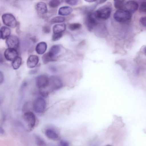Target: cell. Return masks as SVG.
<instances>
[{
    "instance_id": "74e56055",
    "label": "cell",
    "mask_w": 146,
    "mask_h": 146,
    "mask_svg": "<svg viewBox=\"0 0 146 146\" xmlns=\"http://www.w3.org/2000/svg\"><path fill=\"white\" fill-rule=\"evenodd\" d=\"M86 1L89 2H94L96 1L95 0H86Z\"/></svg>"
},
{
    "instance_id": "4dcf8cb0",
    "label": "cell",
    "mask_w": 146,
    "mask_h": 146,
    "mask_svg": "<svg viewBox=\"0 0 146 146\" xmlns=\"http://www.w3.org/2000/svg\"><path fill=\"white\" fill-rule=\"evenodd\" d=\"M60 146H69V142L66 140H61L60 141Z\"/></svg>"
},
{
    "instance_id": "ac0fdd59",
    "label": "cell",
    "mask_w": 146,
    "mask_h": 146,
    "mask_svg": "<svg viewBox=\"0 0 146 146\" xmlns=\"http://www.w3.org/2000/svg\"><path fill=\"white\" fill-rule=\"evenodd\" d=\"M66 25L65 24H58L54 25L52 28L54 34L62 33L66 29Z\"/></svg>"
},
{
    "instance_id": "5b68a950",
    "label": "cell",
    "mask_w": 146,
    "mask_h": 146,
    "mask_svg": "<svg viewBox=\"0 0 146 146\" xmlns=\"http://www.w3.org/2000/svg\"><path fill=\"white\" fill-rule=\"evenodd\" d=\"M23 118L30 129L31 130L34 128L35 125L36 118L33 112L30 111L25 112L23 115Z\"/></svg>"
},
{
    "instance_id": "7402d4cb",
    "label": "cell",
    "mask_w": 146,
    "mask_h": 146,
    "mask_svg": "<svg viewBox=\"0 0 146 146\" xmlns=\"http://www.w3.org/2000/svg\"><path fill=\"white\" fill-rule=\"evenodd\" d=\"M125 1L116 0L114 1L115 7L118 10H124Z\"/></svg>"
},
{
    "instance_id": "4316f807",
    "label": "cell",
    "mask_w": 146,
    "mask_h": 146,
    "mask_svg": "<svg viewBox=\"0 0 146 146\" xmlns=\"http://www.w3.org/2000/svg\"><path fill=\"white\" fill-rule=\"evenodd\" d=\"M62 33L57 34H54L52 36V40L53 41H57L60 39L62 36Z\"/></svg>"
},
{
    "instance_id": "4fadbf2b",
    "label": "cell",
    "mask_w": 146,
    "mask_h": 146,
    "mask_svg": "<svg viewBox=\"0 0 146 146\" xmlns=\"http://www.w3.org/2000/svg\"><path fill=\"white\" fill-rule=\"evenodd\" d=\"M45 134L48 138L53 140H57L59 138V136L56 132L51 129L46 130Z\"/></svg>"
},
{
    "instance_id": "277c9868",
    "label": "cell",
    "mask_w": 146,
    "mask_h": 146,
    "mask_svg": "<svg viewBox=\"0 0 146 146\" xmlns=\"http://www.w3.org/2000/svg\"><path fill=\"white\" fill-rule=\"evenodd\" d=\"M63 85L62 80L60 77L54 75L49 78L48 86L52 90H59L63 87Z\"/></svg>"
},
{
    "instance_id": "d6a6232c",
    "label": "cell",
    "mask_w": 146,
    "mask_h": 146,
    "mask_svg": "<svg viewBox=\"0 0 146 146\" xmlns=\"http://www.w3.org/2000/svg\"><path fill=\"white\" fill-rule=\"evenodd\" d=\"M4 77L2 72L0 71V84L3 83L4 81Z\"/></svg>"
},
{
    "instance_id": "f546056e",
    "label": "cell",
    "mask_w": 146,
    "mask_h": 146,
    "mask_svg": "<svg viewBox=\"0 0 146 146\" xmlns=\"http://www.w3.org/2000/svg\"><path fill=\"white\" fill-rule=\"evenodd\" d=\"M42 31L45 33H49L50 31V27L48 25H45L43 27Z\"/></svg>"
},
{
    "instance_id": "ba28073f",
    "label": "cell",
    "mask_w": 146,
    "mask_h": 146,
    "mask_svg": "<svg viewBox=\"0 0 146 146\" xmlns=\"http://www.w3.org/2000/svg\"><path fill=\"white\" fill-rule=\"evenodd\" d=\"M97 19L93 13H89L87 14L86 19V23L88 29L91 31L98 24Z\"/></svg>"
},
{
    "instance_id": "f35d334b",
    "label": "cell",
    "mask_w": 146,
    "mask_h": 146,
    "mask_svg": "<svg viewBox=\"0 0 146 146\" xmlns=\"http://www.w3.org/2000/svg\"><path fill=\"white\" fill-rule=\"evenodd\" d=\"M1 37V31H0V38Z\"/></svg>"
},
{
    "instance_id": "2e32d148",
    "label": "cell",
    "mask_w": 146,
    "mask_h": 146,
    "mask_svg": "<svg viewBox=\"0 0 146 146\" xmlns=\"http://www.w3.org/2000/svg\"><path fill=\"white\" fill-rule=\"evenodd\" d=\"M72 11V9L70 7L63 6L59 9L58 14L61 16H67L70 14Z\"/></svg>"
},
{
    "instance_id": "8fae6325",
    "label": "cell",
    "mask_w": 146,
    "mask_h": 146,
    "mask_svg": "<svg viewBox=\"0 0 146 146\" xmlns=\"http://www.w3.org/2000/svg\"><path fill=\"white\" fill-rule=\"evenodd\" d=\"M139 5L138 3L134 1H125L124 10L131 13L135 11L138 9Z\"/></svg>"
},
{
    "instance_id": "6da1fadb",
    "label": "cell",
    "mask_w": 146,
    "mask_h": 146,
    "mask_svg": "<svg viewBox=\"0 0 146 146\" xmlns=\"http://www.w3.org/2000/svg\"><path fill=\"white\" fill-rule=\"evenodd\" d=\"M131 13L128 11L123 9L117 10L113 14V18L117 22L124 23L130 20Z\"/></svg>"
},
{
    "instance_id": "5bb4252c",
    "label": "cell",
    "mask_w": 146,
    "mask_h": 146,
    "mask_svg": "<svg viewBox=\"0 0 146 146\" xmlns=\"http://www.w3.org/2000/svg\"><path fill=\"white\" fill-rule=\"evenodd\" d=\"M47 48V44L44 42L38 43L36 46L35 50L36 53L39 54H42L44 53Z\"/></svg>"
},
{
    "instance_id": "8992f818",
    "label": "cell",
    "mask_w": 146,
    "mask_h": 146,
    "mask_svg": "<svg viewBox=\"0 0 146 146\" xmlns=\"http://www.w3.org/2000/svg\"><path fill=\"white\" fill-rule=\"evenodd\" d=\"M2 17L3 22L5 25L13 28L16 27L17 24L16 20L13 15L9 13L4 14Z\"/></svg>"
},
{
    "instance_id": "d590c367",
    "label": "cell",
    "mask_w": 146,
    "mask_h": 146,
    "mask_svg": "<svg viewBox=\"0 0 146 146\" xmlns=\"http://www.w3.org/2000/svg\"><path fill=\"white\" fill-rule=\"evenodd\" d=\"M4 61L3 58L1 53L0 52V64L2 63Z\"/></svg>"
},
{
    "instance_id": "f1b7e54d",
    "label": "cell",
    "mask_w": 146,
    "mask_h": 146,
    "mask_svg": "<svg viewBox=\"0 0 146 146\" xmlns=\"http://www.w3.org/2000/svg\"><path fill=\"white\" fill-rule=\"evenodd\" d=\"M78 1L77 0H66L65 2L68 4L71 5H75L77 4Z\"/></svg>"
},
{
    "instance_id": "8d00e7d4",
    "label": "cell",
    "mask_w": 146,
    "mask_h": 146,
    "mask_svg": "<svg viewBox=\"0 0 146 146\" xmlns=\"http://www.w3.org/2000/svg\"><path fill=\"white\" fill-rule=\"evenodd\" d=\"M5 133L4 129L1 126H0V134H3Z\"/></svg>"
},
{
    "instance_id": "836d02e7",
    "label": "cell",
    "mask_w": 146,
    "mask_h": 146,
    "mask_svg": "<svg viewBox=\"0 0 146 146\" xmlns=\"http://www.w3.org/2000/svg\"><path fill=\"white\" fill-rule=\"evenodd\" d=\"M49 69L53 73L56 72L57 71L56 68L54 66H50L49 67Z\"/></svg>"
},
{
    "instance_id": "7a4b0ae2",
    "label": "cell",
    "mask_w": 146,
    "mask_h": 146,
    "mask_svg": "<svg viewBox=\"0 0 146 146\" xmlns=\"http://www.w3.org/2000/svg\"><path fill=\"white\" fill-rule=\"evenodd\" d=\"M111 13V9L108 6H105L101 7L96 11L93 15L97 20L108 19L110 17Z\"/></svg>"
},
{
    "instance_id": "30bf717a",
    "label": "cell",
    "mask_w": 146,
    "mask_h": 146,
    "mask_svg": "<svg viewBox=\"0 0 146 146\" xmlns=\"http://www.w3.org/2000/svg\"><path fill=\"white\" fill-rule=\"evenodd\" d=\"M18 53L15 49L9 48L5 51L4 55L8 60L13 61L18 57Z\"/></svg>"
},
{
    "instance_id": "cb8c5ba5",
    "label": "cell",
    "mask_w": 146,
    "mask_h": 146,
    "mask_svg": "<svg viewBox=\"0 0 146 146\" xmlns=\"http://www.w3.org/2000/svg\"><path fill=\"white\" fill-rule=\"evenodd\" d=\"M82 25L79 23H74L69 24L68 28L71 31H74L80 29Z\"/></svg>"
},
{
    "instance_id": "1f68e13d",
    "label": "cell",
    "mask_w": 146,
    "mask_h": 146,
    "mask_svg": "<svg viewBox=\"0 0 146 146\" xmlns=\"http://www.w3.org/2000/svg\"><path fill=\"white\" fill-rule=\"evenodd\" d=\"M140 21L143 27H146V17L145 16L141 17L140 19Z\"/></svg>"
},
{
    "instance_id": "52a82bcc",
    "label": "cell",
    "mask_w": 146,
    "mask_h": 146,
    "mask_svg": "<svg viewBox=\"0 0 146 146\" xmlns=\"http://www.w3.org/2000/svg\"><path fill=\"white\" fill-rule=\"evenodd\" d=\"M49 78L46 75L41 74L38 76L36 78V84L38 88L43 89L48 86Z\"/></svg>"
},
{
    "instance_id": "484cf974",
    "label": "cell",
    "mask_w": 146,
    "mask_h": 146,
    "mask_svg": "<svg viewBox=\"0 0 146 146\" xmlns=\"http://www.w3.org/2000/svg\"><path fill=\"white\" fill-rule=\"evenodd\" d=\"M61 3L60 1L56 0H51L49 2V6L52 8L57 7Z\"/></svg>"
},
{
    "instance_id": "e575fe53",
    "label": "cell",
    "mask_w": 146,
    "mask_h": 146,
    "mask_svg": "<svg viewBox=\"0 0 146 146\" xmlns=\"http://www.w3.org/2000/svg\"><path fill=\"white\" fill-rule=\"evenodd\" d=\"M40 93L42 96L43 97H46L48 95V92L46 91H40Z\"/></svg>"
},
{
    "instance_id": "e0dca14e",
    "label": "cell",
    "mask_w": 146,
    "mask_h": 146,
    "mask_svg": "<svg viewBox=\"0 0 146 146\" xmlns=\"http://www.w3.org/2000/svg\"><path fill=\"white\" fill-rule=\"evenodd\" d=\"M56 56L52 55L48 52L45 53L42 56V61L45 64L50 62L56 61Z\"/></svg>"
},
{
    "instance_id": "603a6c76",
    "label": "cell",
    "mask_w": 146,
    "mask_h": 146,
    "mask_svg": "<svg viewBox=\"0 0 146 146\" xmlns=\"http://www.w3.org/2000/svg\"><path fill=\"white\" fill-rule=\"evenodd\" d=\"M35 139L36 144L38 146H45L46 143L45 141L39 136L35 135Z\"/></svg>"
},
{
    "instance_id": "83f0119b",
    "label": "cell",
    "mask_w": 146,
    "mask_h": 146,
    "mask_svg": "<svg viewBox=\"0 0 146 146\" xmlns=\"http://www.w3.org/2000/svg\"><path fill=\"white\" fill-rule=\"evenodd\" d=\"M146 3L145 1L142 2L140 4L139 10L142 12L145 13L146 11Z\"/></svg>"
},
{
    "instance_id": "7c38bea8",
    "label": "cell",
    "mask_w": 146,
    "mask_h": 146,
    "mask_svg": "<svg viewBox=\"0 0 146 146\" xmlns=\"http://www.w3.org/2000/svg\"><path fill=\"white\" fill-rule=\"evenodd\" d=\"M39 61L38 57L36 55H30L28 58L27 62V66L29 68H33L37 64Z\"/></svg>"
},
{
    "instance_id": "d6986e66",
    "label": "cell",
    "mask_w": 146,
    "mask_h": 146,
    "mask_svg": "<svg viewBox=\"0 0 146 146\" xmlns=\"http://www.w3.org/2000/svg\"><path fill=\"white\" fill-rule=\"evenodd\" d=\"M1 35V37L3 39H5L8 37L10 35L11 31L9 28L3 26L0 29Z\"/></svg>"
},
{
    "instance_id": "60d3db41",
    "label": "cell",
    "mask_w": 146,
    "mask_h": 146,
    "mask_svg": "<svg viewBox=\"0 0 146 146\" xmlns=\"http://www.w3.org/2000/svg\"><path fill=\"white\" fill-rule=\"evenodd\" d=\"M0 25H1V24H0Z\"/></svg>"
},
{
    "instance_id": "9c48e42d",
    "label": "cell",
    "mask_w": 146,
    "mask_h": 146,
    "mask_svg": "<svg viewBox=\"0 0 146 146\" xmlns=\"http://www.w3.org/2000/svg\"><path fill=\"white\" fill-rule=\"evenodd\" d=\"M6 43L9 48L15 49L18 47L19 41L17 36L14 35H12L7 38Z\"/></svg>"
},
{
    "instance_id": "ffe728a7",
    "label": "cell",
    "mask_w": 146,
    "mask_h": 146,
    "mask_svg": "<svg viewBox=\"0 0 146 146\" xmlns=\"http://www.w3.org/2000/svg\"><path fill=\"white\" fill-rule=\"evenodd\" d=\"M60 49V48L59 45H54L51 47L48 52L52 55L56 56L59 52Z\"/></svg>"
},
{
    "instance_id": "d4e9b609",
    "label": "cell",
    "mask_w": 146,
    "mask_h": 146,
    "mask_svg": "<svg viewBox=\"0 0 146 146\" xmlns=\"http://www.w3.org/2000/svg\"><path fill=\"white\" fill-rule=\"evenodd\" d=\"M64 17L61 16H57L52 19L50 22L52 23H61L65 21Z\"/></svg>"
},
{
    "instance_id": "44dd1931",
    "label": "cell",
    "mask_w": 146,
    "mask_h": 146,
    "mask_svg": "<svg viewBox=\"0 0 146 146\" xmlns=\"http://www.w3.org/2000/svg\"><path fill=\"white\" fill-rule=\"evenodd\" d=\"M22 59L20 57L18 56L15 58L12 63V66L14 70L18 69L22 63Z\"/></svg>"
},
{
    "instance_id": "9a60e30c",
    "label": "cell",
    "mask_w": 146,
    "mask_h": 146,
    "mask_svg": "<svg viewBox=\"0 0 146 146\" xmlns=\"http://www.w3.org/2000/svg\"><path fill=\"white\" fill-rule=\"evenodd\" d=\"M35 7L37 11L40 14H45L47 11L46 4L43 2L41 1L37 3Z\"/></svg>"
},
{
    "instance_id": "3957f363",
    "label": "cell",
    "mask_w": 146,
    "mask_h": 146,
    "mask_svg": "<svg viewBox=\"0 0 146 146\" xmlns=\"http://www.w3.org/2000/svg\"><path fill=\"white\" fill-rule=\"evenodd\" d=\"M46 106V102L41 97L36 98L33 104V108L34 111L38 113H42L44 112Z\"/></svg>"
},
{
    "instance_id": "ab89813d",
    "label": "cell",
    "mask_w": 146,
    "mask_h": 146,
    "mask_svg": "<svg viewBox=\"0 0 146 146\" xmlns=\"http://www.w3.org/2000/svg\"><path fill=\"white\" fill-rule=\"evenodd\" d=\"M105 146H111V145H106Z\"/></svg>"
}]
</instances>
